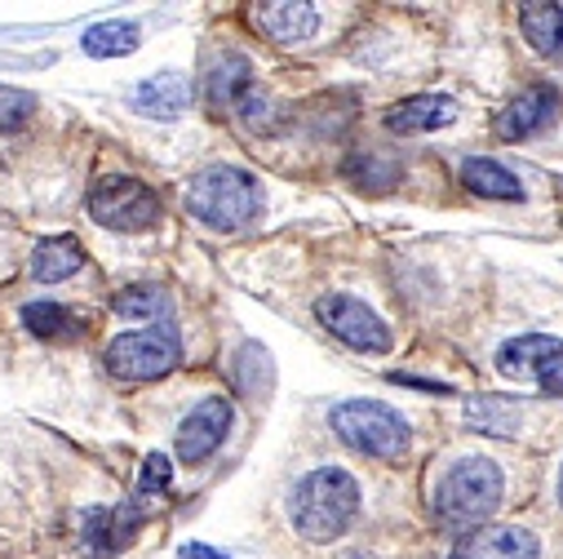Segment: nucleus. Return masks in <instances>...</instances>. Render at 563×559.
Here are the masks:
<instances>
[{
	"label": "nucleus",
	"mask_w": 563,
	"mask_h": 559,
	"mask_svg": "<svg viewBox=\"0 0 563 559\" xmlns=\"http://www.w3.org/2000/svg\"><path fill=\"white\" fill-rule=\"evenodd\" d=\"M501 502V467L493 458H462L435 489V515L444 528H484Z\"/></svg>",
	"instance_id": "nucleus-3"
},
{
	"label": "nucleus",
	"mask_w": 563,
	"mask_h": 559,
	"mask_svg": "<svg viewBox=\"0 0 563 559\" xmlns=\"http://www.w3.org/2000/svg\"><path fill=\"white\" fill-rule=\"evenodd\" d=\"M453 559H537V537L519 524H484L457 541Z\"/></svg>",
	"instance_id": "nucleus-12"
},
{
	"label": "nucleus",
	"mask_w": 563,
	"mask_h": 559,
	"mask_svg": "<svg viewBox=\"0 0 563 559\" xmlns=\"http://www.w3.org/2000/svg\"><path fill=\"white\" fill-rule=\"evenodd\" d=\"M23 325L41 338V342H63V338H76L80 333V325L67 316V307H58V303H32V307H23Z\"/></svg>",
	"instance_id": "nucleus-23"
},
{
	"label": "nucleus",
	"mask_w": 563,
	"mask_h": 559,
	"mask_svg": "<svg viewBox=\"0 0 563 559\" xmlns=\"http://www.w3.org/2000/svg\"><path fill=\"white\" fill-rule=\"evenodd\" d=\"M137 511L133 506H111V511H93L89 519H85V550L93 555V559H107V555H120L129 541H133V533H137Z\"/></svg>",
	"instance_id": "nucleus-14"
},
{
	"label": "nucleus",
	"mask_w": 563,
	"mask_h": 559,
	"mask_svg": "<svg viewBox=\"0 0 563 559\" xmlns=\"http://www.w3.org/2000/svg\"><path fill=\"white\" fill-rule=\"evenodd\" d=\"M253 89V67L240 54H213L205 63V98L213 107H240V98Z\"/></svg>",
	"instance_id": "nucleus-16"
},
{
	"label": "nucleus",
	"mask_w": 563,
	"mask_h": 559,
	"mask_svg": "<svg viewBox=\"0 0 563 559\" xmlns=\"http://www.w3.org/2000/svg\"><path fill=\"white\" fill-rule=\"evenodd\" d=\"M115 316H129V320H156L169 311V294L161 285H129L111 298Z\"/></svg>",
	"instance_id": "nucleus-22"
},
{
	"label": "nucleus",
	"mask_w": 563,
	"mask_h": 559,
	"mask_svg": "<svg viewBox=\"0 0 563 559\" xmlns=\"http://www.w3.org/2000/svg\"><path fill=\"white\" fill-rule=\"evenodd\" d=\"M249 19L266 41H279V45H298L320 32V10L302 6V0H279V6L262 0V6H249Z\"/></svg>",
	"instance_id": "nucleus-11"
},
{
	"label": "nucleus",
	"mask_w": 563,
	"mask_h": 559,
	"mask_svg": "<svg viewBox=\"0 0 563 559\" xmlns=\"http://www.w3.org/2000/svg\"><path fill=\"white\" fill-rule=\"evenodd\" d=\"M316 316H320V325H324L338 342H346L351 351H368V355L390 351V329H386V320H377V311L364 307L360 298L329 294V298L316 303Z\"/></svg>",
	"instance_id": "nucleus-7"
},
{
	"label": "nucleus",
	"mask_w": 563,
	"mask_h": 559,
	"mask_svg": "<svg viewBox=\"0 0 563 559\" xmlns=\"http://www.w3.org/2000/svg\"><path fill=\"white\" fill-rule=\"evenodd\" d=\"M178 559H227L222 550H213V546H200V541H187L183 550H178Z\"/></svg>",
	"instance_id": "nucleus-28"
},
{
	"label": "nucleus",
	"mask_w": 563,
	"mask_h": 559,
	"mask_svg": "<svg viewBox=\"0 0 563 559\" xmlns=\"http://www.w3.org/2000/svg\"><path fill=\"white\" fill-rule=\"evenodd\" d=\"M174 484V462L165 453H152L143 462V475H137V493H165Z\"/></svg>",
	"instance_id": "nucleus-27"
},
{
	"label": "nucleus",
	"mask_w": 563,
	"mask_h": 559,
	"mask_svg": "<svg viewBox=\"0 0 563 559\" xmlns=\"http://www.w3.org/2000/svg\"><path fill=\"white\" fill-rule=\"evenodd\" d=\"M519 404L501 399V395H475L466 399V427L475 431H493V436H515L519 431Z\"/></svg>",
	"instance_id": "nucleus-21"
},
{
	"label": "nucleus",
	"mask_w": 563,
	"mask_h": 559,
	"mask_svg": "<svg viewBox=\"0 0 563 559\" xmlns=\"http://www.w3.org/2000/svg\"><path fill=\"white\" fill-rule=\"evenodd\" d=\"M559 506H563V471H559Z\"/></svg>",
	"instance_id": "nucleus-29"
},
{
	"label": "nucleus",
	"mask_w": 563,
	"mask_h": 559,
	"mask_svg": "<svg viewBox=\"0 0 563 559\" xmlns=\"http://www.w3.org/2000/svg\"><path fill=\"white\" fill-rule=\"evenodd\" d=\"M89 218L107 231H147L161 218V196L124 174H102L89 187Z\"/></svg>",
	"instance_id": "nucleus-5"
},
{
	"label": "nucleus",
	"mask_w": 563,
	"mask_h": 559,
	"mask_svg": "<svg viewBox=\"0 0 563 559\" xmlns=\"http://www.w3.org/2000/svg\"><path fill=\"white\" fill-rule=\"evenodd\" d=\"M289 515H294V528L307 541L342 537L351 528V519L360 515V484H355V475H346L342 467H320V471L302 475L294 484Z\"/></svg>",
	"instance_id": "nucleus-1"
},
{
	"label": "nucleus",
	"mask_w": 563,
	"mask_h": 559,
	"mask_svg": "<svg viewBox=\"0 0 563 559\" xmlns=\"http://www.w3.org/2000/svg\"><path fill=\"white\" fill-rule=\"evenodd\" d=\"M346 178H351L360 191H386V187L399 183V169H395L390 161L364 152V156H351V161H346Z\"/></svg>",
	"instance_id": "nucleus-25"
},
{
	"label": "nucleus",
	"mask_w": 563,
	"mask_h": 559,
	"mask_svg": "<svg viewBox=\"0 0 563 559\" xmlns=\"http://www.w3.org/2000/svg\"><path fill=\"white\" fill-rule=\"evenodd\" d=\"M36 116V98L14 89V85H0V133H14Z\"/></svg>",
	"instance_id": "nucleus-26"
},
{
	"label": "nucleus",
	"mask_w": 563,
	"mask_h": 559,
	"mask_svg": "<svg viewBox=\"0 0 563 559\" xmlns=\"http://www.w3.org/2000/svg\"><path fill=\"white\" fill-rule=\"evenodd\" d=\"M235 386L244 395H266L271 391V355L257 342H244L235 355Z\"/></svg>",
	"instance_id": "nucleus-24"
},
{
	"label": "nucleus",
	"mask_w": 563,
	"mask_h": 559,
	"mask_svg": "<svg viewBox=\"0 0 563 559\" xmlns=\"http://www.w3.org/2000/svg\"><path fill=\"white\" fill-rule=\"evenodd\" d=\"M231 423H235V413H231V399H205V404H196L187 417H183V427H178V436H174V449H178V462H187V467H200L222 440H227V431H231Z\"/></svg>",
	"instance_id": "nucleus-9"
},
{
	"label": "nucleus",
	"mask_w": 563,
	"mask_h": 559,
	"mask_svg": "<svg viewBox=\"0 0 563 559\" xmlns=\"http://www.w3.org/2000/svg\"><path fill=\"white\" fill-rule=\"evenodd\" d=\"M174 364H178V329L174 325L120 333L107 347V373L120 377V382H156Z\"/></svg>",
	"instance_id": "nucleus-6"
},
{
	"label": "nucleus",
	"mask_w": 563,
	"mask_h": 559,
	"mask_svg": "<svg viewBox=\"0 0 563 559\" xmlns=\"http://www.w3.org/2000/svg\"><path fill=\"white\" fill-rule=\"evenodd\" d=\"M519 28L528 36V45L541 58H563V10L550 6V0H532V6L519 10Z\"/></svg>",
	"instance_id": "nucleus-19"
},
{
	"label": "nucleus",
	"mask_w": 563,
	"mask_h": 559,
	"mask_svg": "<svg viewBox=\"0 0 563 559\" xmlns=\"http://www.w3.org/2000/svg\"><path fill=\"white\" fill-rule=\"evenodd\" d=\"M559 111V94L550 85H528L523 94H515L497 116H493V133L501 143H523L528 133L545 129Z\"/></svg>",
	"instance_id": "nucleus-10"
},
{
	"label": "nucleus",
	"mask_w": 563,
	"mask_h": 559,
	"mask_svg": "<svg viewBox=\"0 0 563 559\" xmlns=\"http://www.w3.org/2000/svg\"><path fill=\"white\" fill-rule=\"evenodd\" d=\"M449 120H457V102L449 94H412L399 98L395 107H386V129L390 133H435Z\"/></svg>",
	"instance_id": "nucleus-13"
},
{
	"label": "nucleus",
	"mask_w": 563,
	"mask_h": 559,
	"mask_svg": "<svg viewBox=\"0 0 563 559\" xmlns=\"http://www.w3.org/2000/svg\"><path fill=\"white\" fill-rule=\"evenodd\" d=\"M85 54L89 58H124L143 45V28L129 23V19H107V23H93L85 36H80Z\"/></svg>",
	"instance_id": "nucleus-20"
},
{
	"label": "nucleus",
	"mask_w": 563,
	"mask_h": 559,
	"mask_svg": "<svg viewBox=\"0 0 563 559\" xmlns=\"http://www.w3.org/2000/svg\"><path fill=\"white\" fill-rule=\"evenodd\" d=\"M187 102H191V89H187V80H183V76H174V72L147 76L143 85H137V89L129 94V107H133V111L156 116V120H174V116H183V111H187Z\"/></svg>",
	"instance_id": "nucleus-15"
},
{
	"label": "nucleus",
	"mask_w": 563,
	"mask_h": 559,
	"mask_svg": "<svg viewBox=\"0 0 563 559\" xmlns=\"http://www.w3.org/2000/svg\"><path fill=\"white\" fill-rule=\"evenodd\" d=\"M187 209L213 231H244L262 213V187L240 165H209L187 183Z\"/></svg>",
	"instance_id": "nucleus-2"
},
{
	"label": "nucleus",
	"mask_w": 563,
	"mask_h": 559,
	"mask_svg": "<svg viewBox=\"0 0 563 559\" xmlns=\"http://www.w3.org/2000/svg\"><path fill=\"white\" fill-rule=\"evenodd\" d=\"M462 183H466V191H475L479 200H506V205L523 200V187H519V178H515L506 165H497V161H484V156H471V161H462Z\"/></svg>",
	"instance_id": "nucleus-18"
},
{
	"label": "nucleus",
	"mask_w": 563,
	"mask_h": 559,
	"mask_svg": "<svg viewBox=\"0 0 563 559\" xmlns=\"http://www.w3.org/2000/svg\"><path fill=\"white\" fill-rule=\"evenodd\" d=\"M80 266H85V249H80L76 235H49L32 253V275L41 280V285H58V280L76 275Z\"/></svg>",
	"instance_id": "nucleus-17"
},
{
	"label": "nucleus",
	"mask_w": 563,
	"mask_h": 559,
	"mask_svg": "<svg viewBox=\"0 0 563 559\" xmlns=\"http://www.w3.org/2000/svg\"><path fill=\"white\" fill-rule=\"evenodd\" d=\"M333 431L368 458H404L408 423L382 399H346L333 408Z\"/></svg>",
	"instance_id": "nucleus-4"
},
{
	"label": "nucleus",
	"mask_w": 563,
	"mask_h": 559,
	"mask_svg": "<svg viewBox=\"0 0 563 559\" xmlns=\"http://www.w3.org/2000/svg\"><path fill=\"white\" fill-rule=\"evenodd\" d=\"M497 364L510 377H523V382L532 377L545 395H563V342L559 338H545V333L515 338L501 347Z\"/></svg>",
	"instance_id": "nucleus-8"
}]
</instances>
